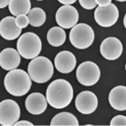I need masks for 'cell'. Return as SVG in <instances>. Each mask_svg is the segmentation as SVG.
<instances>
[{
	"instance_id": "25",
	"label": "cell",
	"mask_w": 126,
	"mask_h": 126,
	"mask_svg": "<svg viewBox=\"0 0 126 126\" xmlns=\"http://www.w3.org/2000/svg\"><path fill=\"white\" fill-rule=\"evenodd\" d=\"M16 126H33L34 125L28 122V121H25V120H22V121H19V122H17L16 124H15Z\"/></svg>"
},
{
	"instance_id": "10",
	"label": "cell",
	"mask_w": 126,
	"mask_h": 126,
	"mask_svg": "<svg viewBox=\"0 0 126 126\" xmlns=\"http://www.w3.org/2000/svg\"><path fill=\"white\" fill-rule=\"evenodd\" d=\"M75 106L80 113L90 115L98 107V99L91 91H83L79 93L75 99Z\"/></svg>"
},
{
	"instance_id": "6",
	"label": "cell",
	"mask_w": 126,
	"mask_h": 126,
	"mask_svg": "<svg viewBox=\"0 0 126 126\" xmlns=\"http://www.w3.org/2000/svg\"><path fill=\"white\" fill-rule=\"evenodd\" d=\"M100 70L98 65L92 61L80 63L76 71L78 82L85 86H94L100 78Z\"/></svg>"
},
{
	"instance_id": "28",
	"label": "cell",
	"mask_w": 126,
	"mask_h": 126,
	"mask_svg": "<svg viewBox=\"0 0 126 126\" xmlns=\"http://www.w3.org/2000/svg\"><path fill=\"white\" fill-rule=\"evenodd\" d=\"M124 26L126 28V14L125 15V17H124Z\"/></svg>"
},
{
	"instance_id": "21",
	"label": "cell",
	"mask_w": 126,
	"mask_h": 126,
	"mask_svg": "<svg viewBox=\"0 0 126 126\" xmlns=\"http://www.w3.org/2000/svg\"><path fill=\"white\" fill-rule=\"evenodd\" d=\"M16 23L18 28L22 29L26 28L28 24H30V21H29V18L27 16V15H20V16H16Z\"/></svg>"
},
{
	"instance_id": "13",
	"label": "cell",
	"mask_w": 126,
	"mask_h": 126,
	"mask_svg": "<svg viewBox=\"0 0 126 126\" xmlns=\"http://www.w3.org/2000/svg\"><path fill=\"white\" fill-rule=\"evenodd\" d=\"M47 98L42 93H33L25 99V108L32 115H38L45 112L47 107Z\"/></svg>"
},
{
	"instance_id": "12",
	"label": "cell",
	"mask_w": 126,
	"mask_h": 126,
	"mask_svg": "<svg viewBox=\"0 0 126 126\" xmlns=\"http://www.w3.org/2000/svg\"><path fill=\"white\" fill-rule=\"evenodd\" d=\"M77 59L73 53L68 50L59 52L54 58V66L58 72L63 74L71 73L76 67Z\"/></svg>"
},
{
	"instance_id": "19",
	"label": "cell",
	"mask_w": 126,
	"mask_h": 126,
	"mask_svg": "<svg viewBox=\"0 0 126 126\" xmlns=\"http://www.w3.org/2000/svg\"><path fill=\"white\" fill-rule=\"evenodd\" d=\"M30 0H10L9 10L14 16L20 15H28L31 11Z\"/></svg>"
},
{
	"instance_id": "5",
	"label": "cell",
	"mask_w": 126,
	"mask_h": 126,
	"mask_svg": "<svg viewBox=\"0 0 126 126\" xmlns=\"http://www.w3.org/2000/svg\"><path fill=\"white\" fill-rule=\"evenodd\" d=\"M95 38L94 31L91 26L85 23L77 24L70 32L69 39L71 44L77 49L84 50L90 47Z\"/></svg>"
},
{
	"instance_id": "2",
	"label": "cell",
	"mask_w": 126,
	"mask_h": 126,
	"mask_svg": "<svg viewBox=\"0 0 126 126\" xmlns=\"http://www.w3.org/2000/svg\"><path fill=\"white\" fill-rule=\"evenodd\" d=\"M32 80L28 73L21 69H15L5 75L4 86L9 94L19 97L25 95L30 90Z\"/></svg>"
},
{
	"instance_id": "16",
	"label": "cell",
	"mask_w": 126,
	"mask_h": 126,
	"mask_svg": "<svg viewBox=\"0 0 126 126\" xmlns=\"http://www.w3.org/2000/svg\"><path fill=\"white\" fill-rule=\"evenodd\" d=\"M109 102L115 110H126V86H117L112 89L109 95Z\"/></svg>"
},
{
	"instance_id": "18",
	"label": "cell",
	"mask_w": 126,
	"mask_h": 126,
	"mask_svg": "<svg viewBox=\"0 0 126 126\" xmlns=\"http://www.w3.org/2000/svg\"><path fill=\"white\" fill-rule=\"evenodd\" d=\"M50 125L52 126H61V125H69V126H77L79 122L77 117L70 112H63L57 114L50 122Z\"/></svg>"
},
{
	"instance_id": "14",
	"label": "cell",
	"mask_w": 126,
	"mask_h": 126,
	"mask_svg": "<svg viewBox=\"0 0 126 126\" xmlns=\"http://www.w3.org/2000/svg\"><path fill=\"white\" fill-rule=\"evenodd\" d=\"M21 33V28H18L16 23V18L7 16L0 21V34L8 41L16 39Z\"/></svg>"
},
{
	"instance_id": "24",
	"label": "cell",
	"mask_w": 126,
	"mask_h": 126,
	"mask_svg": "<svg viewBox=\"0 0 126 126\" xmlns=\"http://www.w3.org/2000/svg\"><path fill=\"white\" fill-rule=\"evenodd\" d=\"M95 2H96V4H97L99 6L106 7L112 3L111 2L112 0H95Z\"/></svg>"
},
{
	"instance_id": "22",
	"label": "cell",
	"mask_w": 126,
	"mask_h": 126,
	"mask_svg": "<svg viewBox=\"0 0 126 126\" xmlns=\"http://www.w3.org/2000/svg\"><path fill=\"white\" fill-rule=\"evenodd\" d=\"M111 126H126V116L124 115H116L115 116L110 122Z\"/></svg>"
},
{
	"instance_id": "17",
	"label": "cell",
	"mask_w": 126,
	"mask_h": 126,
	"mask_svg": "<svg viewBox=\"0 0 126 126\" xmlns=\"http://www.w3.org/2000/svg\"><path fill=\"white\" fill-rule=\"evenodd\" d=\"M66 34L61 27H53L47 32V40L53 47H60L65 43Z\"/></svg>"
},
{
	"instance_id": "7",
	"label": "cell",
	"mask_w": 126,
	"mask_h": 126,
	"mask_svg": "<svg viewBox=\"0 0 126 126\" xmlns=\"http://www.w3.org/2000/svg\"><path fill=\"white\" fill-rule=\"evenodd\" d=\"M18 103L12 99H5L0 103V124L3 126L15 125L20 118Z\"/></svg>"
},
{
	"instance_id": "8",
	"label": "cell",
	"mask_w": 126,
	"mask_h": 126,
	"mask_svg": "<svg viewBox=\"0 0 126 126\" xmlns=\"http://www.w3.org/2000/svg\"><path fill=\"white\" fill-rule=\"evenodd\" d=\"M118 9L116 5L111 3L108 6H98L94 12V18L99 25L108 28L114 25L118 18Z\"/></svg>"
},
{
	"instance_id": "15",
	"label": "cell",
	"mask_w": 126,
	"mask_h": 126,
	"mask_svg": "<svg viewBox=\"0 0 126 126\" xmlns=\"http://www.w3.org/2000/svg\"><path fill=\"white\" fill-rule=\"evenodd\" d=\"M18 50L12 47L5 48L0 54V66L5 70L16 69L20 64L21 57Z\"/></svg>"
},
{
	"instance_id": "4",
	"label": "cell",
	"mask_w": 126,
	"mask_h": 126,
	"mask_svg": "<svg viewBox=\"0 0 126 126\" xmlns=\"http://www.w3.org/2000/svg\"><path fill=\"white\" fill-rule=\"evenodd\" d=\"M42 48L41 38L33 32H26L22 34L17 41V50L25 59H34L38 57Z\"/></svg>"
},
{
	"instance_id": "11",
	"label": "cell",
	"mask_w": 126,
	"mask_h": 126,
	"mask_svg": "<svg viewBox=\"0 0 126 126\" xmlns=\"http://www.w3.org/2000/svg\"><path fill=\"white\" fill-rule=\"evenodd\" d=\"M122 51L123 46L121 41L115 37H109L101 43L100 54L106 60H117L122 55Z\"/></svg>"
},
{
	"instance_id": "26",
	"label": "cell",
	"mask_w": 126,
	"mask_h": 126,
	"mask_svg": "<svg viewBox=\"0 0 126 126\" xmlns=\"http://www.w3.org/2000/svg\"><path fill=\"white\" fill-rule=\"evenodd\" d=\"M57 1L63 5H72L77 2V0H57Z\"/></svg>"
},
{
	"instance_id": "27",
	"label": "cell",
	"mask_w": 126,
	"mask_h": 126,
	"mask_svg": "<svg viewBox=\"0 0 126 126\" xmlns=\"http://www.w3.org/2000/svg\"><path fill=\"white\" fill-rule=\"evenodd\" d=\"M10 0H0V8H5L7 5H9Z\"/></svg>"
},
{
	"instance_id": "23",
	"label": "cell",
	"mask_w": 126,
	"mask_h": 126,
	"mask_svg": "<svg viewBox=\"0 0 126 126\" xmlns=\"http://www.w3.org/2000/svg\"><path fill=\"white\" fill-rule=\"evenodd\" d=\"M79 2L83 9L87 10L93 9L97 5L95 0H79Z\"/></svg>"
},
{
	"instance_id": "29",
	"label": "cell",
	"mask_w": 126,
	"mask_h": 126,
	"mask_svg": "<svg viewBox=\"0 0 126 126\" xmlns=\"http://www.w3.org/2000/svg\"><path fill=\"white\" fill-rule=\"evenodd\" d=\"M115 1H118V2H126V0H115Z\"/></svg>"
},
{
	"instance_id": "9",
	"label": "cell",
	"mask_w": 126,
	"mask_h": 126,
	"mask_svg": "<svg viewBox=\"0 0 126 126\" xmlns=\"http://www.w3.org/2000/svg\"><path fill=\"white\" fill-rule=\"evenodd\" d=\"M79 21V13L75 7L71 5H63L56 12V21L59 26L70 29L75 26Z\"/></svg>"
},
{
	"instance_id": "30",
	"label": "cell",
	"mask_w": 126,
	"mask_h": 126,
	"mask_svg": "<svg viewBox=\"0 0 126 126\" xmlns=\"http://www.w3.org/2000/svg\"><path fill=\"white\" fill-rule=\"evenodd\" d=\"M37 1H43V0H37Z\"/></svg>"
},
{
	"instance_id": "3",
	"label": "cell",
	"mask_w": 126,
	"mask_h": 126,
	"mask_svg": "<svg viewBox=\"0 0 126 126\" xmlns=\"http://www.w3.org/2000/svg\"><path fill=\"white\" fill-rule=\"evenodd\" d=\"M54 72L53 63L45 57H37L30 61L28 73L31 79L37 83H44L49 81Z\"/></svg>"
},
{
	"instance_id": "1",
	"label": "cell",
	"mask_w": 126,
	"mask_h": 126,
	"mask_svg": "<svg viewBox=\"0 0 126 126\" xmlns=\"http://www.w3.org/2000/svg\"><path fill=\"white\" fill-rule=\"evenodd\" d=\"M46 98L51 107L57 109H64L68 106L73 100V86L66 79H55L47 88Z\"/></svg>"
},
{
	"instance_id": "31",
	"label": "cell",
	"mask_w": 126,
	"mask_h": 126,
	"mask_svg": "<svg viewBox=\"0 0 126 126\" xmlns=\"http://www.w3.org/2000/svg\"><path fill=\"white\" fill-rule=\"evenodd\" d=\"M125 70H126V63H125Z\"/></svg>"
},
{
	"instance_id": "20",
	"label": "cell",
	"mask_w": 126,
	"mask_h": 126,
	"mask_svg": "<svg viewBox=\"0 0 126 126\" xmlns=\"http://www.w3.org/2000/svg\"><path fill=\"white\" fill-rule=\"evenodd\" d=\"M28 16L30 21V25L33 27H40L43 25L46 21L45 12L38 7L32 9Z\"/></svg>"
}]
</instances>
